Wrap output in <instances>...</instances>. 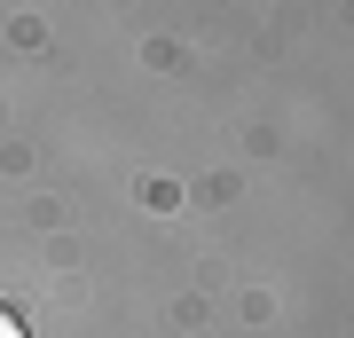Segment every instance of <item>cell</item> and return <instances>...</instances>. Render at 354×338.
Returning a JSON list of instances; mask_svg holds the SVG:
<instances>
[{
  "label": "cell",
  "instance_id": "obj_1",
  "mask_svg": "<svg viewBox=\"0 0 354 338\" xmlns=\"http://www.w3.org/2000/svg\"><path fill=\"white\" fill-rule=\"evenodd\" d=\"M0 338H24V323H16V314H8V307H0Z\"/></svg>",
  "mask_w": 354,
  "mask_h": 338
}]
</instances>
